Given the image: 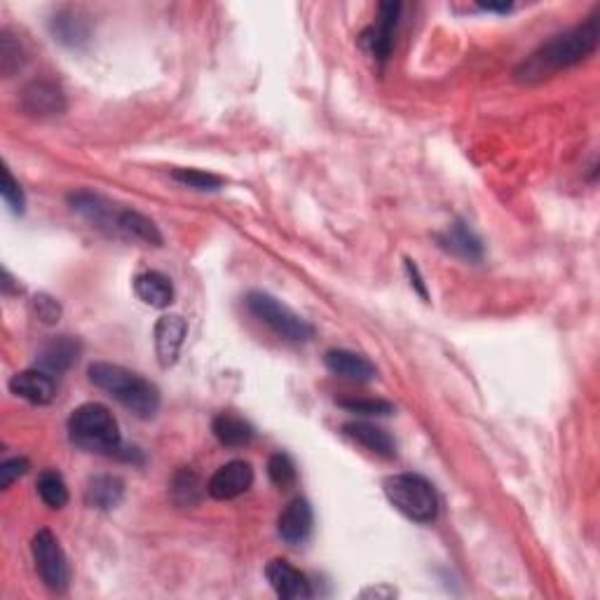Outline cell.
I'll return each instance as SVG.
<instances>
[{"label":"cell","mask_w":600,"mask_h":600,"mask_svg":"<svg viewBox=\"0 0 600 600\" xmlns=\"http://www.w3.org/2000/svg\"><path fill=\"white\" fill-rule=\"evenodd\" d=\"M265 577H268L272 591L284 600H308L315 596L310 579L298 568H293L286 558H272L265 568Z\"/></svg>","instance_id":"cell-9"},{"label":"cell","mask_w":600,"mask_h":600,"mask_svg":"<svg viewBox=\"0 0 600 600\" xmlns=\"http://www.w3.org/2000/svg\"><path fill=\"white\" fill-rule=\"evenodd\" d=\"M172 179L195 190H221L225 186V179L221 176L202 172V169H174Z\"/></svg>","instance_id":"cell-26"},{"label":"cell","mask_w":600,"mask_h":600,"mask_svg":"<svg viewBox=\"0 0 600 600\" xmlns=\"http://www.w3.org/2000/svg\"><path fill=\"white\" fill-rule=\"evenodd\" d=\"M268 476H270V481L282 490L296 486V481H298L296 465H293V460L286 453H275L268 460Z\"/></svg>","instance_id":"cell-27"},{"label":"cell","mask_w":600,"mask_h":600,"mask_svg":"<svg viewBox=\"0 0 600 600\" xmlns=\"http://www.w3.org/2000/svg\"><path fill=\"white\" fill-rule=\"evenodd\" d=\"M340 408L357 415H392L394 406L383 399H340Z\"/></svg>","instance_id":"cell-29"},{"label":"cell","mask_w":600,"mask_h":600,"mask_svg":"<svg viewBox=\"0 0 600 600\" xmlns=\"http://www.w3.org/2000/svg\"><path fill=\"white\" fill-rule=\"evenodd\" d=\"M122 497H125V483H122L120 476L99 474L87 481L85 502L90 504L92 509L113 511L115 507H120Z\"/></svg>","instance_id":"cell-21"},{"label":"cell","mask_w":600,"mask_h":600,"mask_svg":"<svg viewBox=\"0 0 600 600\" xmlns=\"http://www.w3.org/2000/svg\"><path fill=\"white\" fill-rule=\"evenodd\" d=\"M211 432L225 448H242L254 441V427L235 413H218L211 422Z\"/></svg>","instance_id":"cell-22"},{"label":"cell","mask_w":600,"mask_h":600,"mask_svg":"<svg viewBox=\"0 0 600 600\" xmlns=\"http://www.w3.org/2000/svg\"><path fill=\"white\" fill-rule=\"evenodd\" d=\"M87 373H90L94 387L104 390L136 418L150 420L160 411V390L143 375L129 371L125 366L108 364V361H97Z\"/></svg>","instance_id":"cell-2"},{"label":"cell","mask_w":600,"mask_h":600,"mask_svg":"<svg viewBox=\"0 0 600 600\" xmlns=\"http://www.w3.org/2000/svg\"><path fill=\"white\" fill-rule=\"evenodd\" d=\"M406 272H408V279H411V286H415V291L420 293L422 298H429V293H427V286H425V282H422V275H420V270H418V265H415V261H411V258H406Z\"/></svg>","instance_id":"cell-33"},{"label":"cell","mask_w":600,"mask_h":600,"mask_svg":"<svg viewBox=\"0 0 600 600\" xmlns=\"http://www.w3.org/2000/svg\"><path fill=\"white\" fill-rule=\"evenodd\" d=\"M385 495L397 511L415 523H432L439 516V495L432 483L420 474L387 476Z\"/></svg>","instance_id":"cell-4"},{"label":"cell","mask_w":600,"mask_h":600,"mask_svg":"<svg viewBox=\"0 0 600 600\" xmlns=\"http://www.w3.org/2000/svg\"><path fill=\"white\" fill-rule=\"evenodd\" d=\"M68 439L87 453L118 455L122 450L120 425L104 404H83L68 418Z\"/></svg>","instance_id":"cell-3"},{"label":"cell","mask_w":600,"mask_h":600,"mask_svg":"<svg viewBox=\"0 0 600 600\" xmlns=\"http://www.w3.org/2000/svg\"><path fill=\"white\" fill-rule=\"evenodd\" d=\"M324 364L333 375L352 380V383H371L378 375V368H375L371 359L352 350H329L324 357Z\"/></svg>","instance_id":"cell-16"},{"label":"cell","mask_w":600,"mask_h":600,"mask_svg":"<svg viewBox=\"0 0 600 600\" xmlns=\"http://www.w3.org/2000/svg\"><path fill=\"white\" fill-rule=\"evenodd\" d=\"M600 40V22L598 17H589L584 24L575 29L558 33L547 40L540 50L530 54L528 59L518 66L516 80L521 83H540L544 78L579 64V61L589 59L596 52Z\"/></svg>","instance_id":"cell-1"},{"label":"cell","mask_w":600,"mask_h":600,"mask_svg":"<svg viewBox=\"0 0 600 600\" xmlns=\"http://www.w3.org/2000/svg\"><path fill=\"white\" fill-rule=\"evenodd\" d=\"M68 204H71L75 214L87 218L92 225H97V228L106 230L111 235L115 233V221H118L120 209L108 202L106 197L90 193V190H78V193L68 195Z\"/></svg>","instance_id":"cell-14"},{"label":"cell","mask_w":600,"mask_h":600,"mask_svg":"<svg viewBox=\"0 0 600 600\" xmlns=\"http://www.w3.org/2000/svg\"><path fill=\"white\" fill-rule=\"evenodd\" d=\"M204 490H207V486H202L200 476H197L193 469L183 467L174 474L172 486H169V495H172L176 507H195V504L202 500Z\"/></svg>","instance_id":"cell-24"},{"label":"cell","mask_w":600,"mask_h":600,"mask_svg":"<svg viewBox=\"0 0 600 600\" xmlns=\"http://www.w3.org/2000/svg\"><path fill=\"white\" fill-rule=\"evenodd\" d=\"M251 486H254V467L244 460H233L216 469L207 483V493L214 500L225 502L244 495Z\"/></svg>","instance_id":"cell-8"},{"label":"cell","mask_w":600,"mask_h":600,"mask_svg":"<svg viewBox=\"0 0 600 600\" xmlns=\"http://www.w3.org/2000/svg\"><path fill=\"white\" fill-rule=\"evenodd\" d=\"M134 293L141 303H146L155 310H165L174 303L172 279L158 270L141 272V275L134 279Z\"/></svg>","instance_id":"cell-19"},{"label":"cell","mask_w":600,"mask_h":600,"mask_svg":"<svg viewBox=\"0 0 600 600\" xmlns=\"http://www.w3.org/2000/svg\"><path fill=\"white\" fill-rule=\"evenodd\" d=\"M80 352H83V345L71 336H57L52 340H47L43 350L38 354V368H43L50 375L54 373H64L71 368L75 361H78Z\"/></svg>","instance_id":"cell-18"},{"label":"cell","mask_w":600,"mask_h":600,"mask_svg":"<svg viewBox=\"0 0 600 600\" xmlns=\"http://www.w3.org/2000/svg\"><path fill=\"white\" fill-rule=\"evenodd\" d=\"M22 108L33 118H57L66 111V97L50 80H33L22 92Z\"/></svg>","instance_id":"cell-10"},{"label":"cell","mask_w":600,"mask_h":600,"mask_svg":"<svg viewBox=\"0 0 600 600\" xmlns=\"http://www.w3.org/2000/svg\"><path fill=\"white\" fill-rule=\"evenodd\" d=\"M31 554L38 575L47 589L54 593H64L68 589V582H71V568H68V558L52 530L43 528L33 535Z\"/></svg>","instance_id":"cell-6"},{"label":"cell","mask_w":600,"mask_h":600,"mask_svg":"<svg viewBox=\"0 0 600 600\" xmlns=\"http://www.w3.org/2000/svg\"><path fill=\"white\" fill-rule=\"evenodd\" d=\"M399 15H401L399 3H380L378 19H375V24L368 26V29L361 33V45H364L368 54L378 61H385L392 54Z\"/></svg>","instance_id":"cell-7"},{"label":"cell","mask_w":600,"mask_h":600,"mask_svg":"<svg viewBox=\"0 0 600 600\" xmlns=\"http://www.w3.org/2000/svg\"><path fill=\"white\" fill-rule=\"evenodd\" d=\"M50 31L52 36L66 47H80L90 40V24L71 10L57 12V15L50 19Z\"/></svg>","instance_id":"cell-23"},{"label":"cell","mask_w":600,"mask_h":600,"mask_svg":"<svg viewBox=\"0 0 600 600\" xmlns=\"http://www.w3.org/2000/svg\"><path fill=\"white\" fill-rule=\"evenodd\" d=\"M481 10H488V12H509L511 5L509 3H502V5H495V3H481L479 5Z\"/></svg>","instance_id":"cell-34"},{"label":"cell","mask_w":600,"mask_h":600,"mask_svg":"<svg viewBox=\"0 0 600 600\" xmlns=\"http://www.w3.org/2000/svg\"><path fill=\"white\" fill-rule=\"evenodd\" d=\"M22 64H24L22 45H19L8 31H5L3 38H0V68H3V73L10 78L17 68H22Z\"/></svg>","instance_id":"cell-28"},{"label":"cell","mask_w":600,"mask_h":600,"mask_svg":"<svg viewBox=\"0 0 600 600\" xmlns=\"http://www.w3.org/2000/svg\"><path fill=\"white\" fill-rule=\"evenodd\" d=\"M10 392L33 406H47L57 397V383H54V375L36 366L12 375Z\"/></svg>","instance_id":"cell-11"},{"label":"cell","mask_w":600,"mask_h":600,"mask_svg":"<svg viewBox=\"0 0 600 600\" xmlns=\"http://www.w3.org/2000/svg\"><path fill=\"white\" fill-rule=\"evenodd\" d=\"M343 434L350 436L354 443H359L361 448H366L368 453L378 455L383 460L397 458V441L392 439V434L387 429L373 425L366 420H352L343 425Z\"/></svg>","instance_id":"cell-13"},{"label":"cell","mask_w":600,"mask_h":600,"mask_svg":"<svg viewBox=\"0 0 600 600\" xmlns=\"http://www.w3.org/2000/svg\"><path fill=\"white\" fill-rule=\"evenodd\" d=\"M436 242H439L443 251H448V254L458 258H465V261H481L483 258V244L479 235H476L465 221H455L446 233L436 235Z\"/></svg>","instance_id":"cell-17"},{"label":"cell","mask_w":600,"mask_h":600,"mask_svg":"<svg viewBox=\"0 0 600 600\" xmlns=\"http://www.w3.org/2000/svg\"><path fill=\"white\" fill-rule=\"evenodd\" d=\"M115 237H125V240L148 244V247H160L162 233L150 218H146L134 209H120L118 221H115Z\"/></svg>","instance_id":"cell-20"},{"label":"cell","mask_w":600,"mask_h":600,"mask_svg":"<svg viewBox=\"0 0 600 600\" xmlns=\"http://www.w3.org/2000/svg\"><path fill=\"white\" fill-rule=\"evenodd\" d=\"M0 195H3V200L8 207L15 211V214H24V207H26V197H24V190L19 183L15 181V176L10 174V169L5 167L3 169V186H0Z\"/></svg>","instance_id":"cell-30"},{"label":"cell","mask_w":600,"mask_h":600,"mask_svg":"<svg viewBox=\"0 0 600 600\" xmlns=\"http://www.w3.org/2000/svg\"><path fill=\"white\" fill-rule=\"evenodd\" d=\"M244 303H247V310L258 319V322L270 326L277 336L291 340V343H308V340L315 336L312 324H308L303 317L296 315L289 305L279 303V300L275 296H270V293L251 291Z\"/></svg>","instance_id":"cell-5"},{"label":"cell","mask_w":600,"mask_h":600,"mask_svg":"<svg viewBox=\"0 0 600 600\" xmlns=\"http://www.w3.org/2000/svg\"><path fill=\"white\" fill-rule=\"evenodd\" d=\"M38 495L50 509H64L68 504V486L64 481V476L54 469H45L43 474L38 476Z\"/></svg>","instance_id":"cell-25"},{"label":"cell","mask_w":600,"mask_h":600,"mask_svg":"<svg viewBox=\"0 0 600 600\" xmlns=\"http://www.w3.org/2000/svg\"><path fill=\"white\" fill-rule=\"evenodd\" d=\"M188 324L179 315H165L155 324V352L162 368H169L179 359L183 340H186Z\"/></svg>","instance_id":"cell-15"},{"label":"cell","mask_w":600,"mask_h":600,"mask_svg":"<svg viewBox=\"0 0 600 600\" xmlns=\"http://www.w3.org/2000/svg\"><path fill=\"white\" fill-rule=\"evenodd\" d=\"M312 525H315V514H312L310 502L303 500V497H296L279 514L277 533L286 544L298 547V544L308 542V537L312 535Z\"/></svg>","instance_id":"cell-12"},{"label":"cell","mask_w":600,"mask_h":600,"mask_svg":"<svg viewBox=\"0 0 600 600\" xmlns=\"http://www.w3.org/2000/svg\"><path fill=\"white\" fill-rule=\"evenodd\" d=\"M33 312H36L43 324H57L61 317V305L54 298L40 293V296L33 298Z\"/></svg>","instance_id":"cell-32"},{"label":"cell","mask_w":600,"mask_h":600,"mask_svg":"<svg viewBox=\"0 0 600 600\" xmlns=\"http://www.w3.org/2000/svg\"><path fill=\"white\" fill-rule=\"evenodd\" d=\"M26 472H29V460L26 458L5 460L3 465H0V488L8 490L12 483H15L17 479H22Z\"/></svg>","instance_id":"cell-31"}]
</instances>
